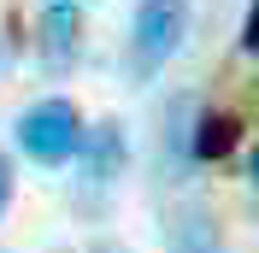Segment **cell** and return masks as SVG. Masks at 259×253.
<instances>
[{"label":"cell","instance_id":"6da1fadb","mask_svg":"<svg viewBox=\"0 0 259 253\" xmlns=\"http://www.w3.org/2000/svg\"><path fill=\"white\" fill-rule=\"evenodd\" d=\"M189 35V6L183 0H142L136 6V30H130V65L136 77H153Z\"/></svg>","mask_w":259,"mask_h":253},{"label":"cell","instance_id":"7a4b0ae2","mask_svg":"<svg viewBox=\"0 0 259 253\" xmlns=\"http://www.w3.org/2000/svg\"><path fill=\"white\" fill-rule=\"evenodd\" d=\"M18 147L35 159V165H65V159L82 147V118L71 100H35L24 118H18Z\"/></svg>","mask_w":259,"mask_h":253},{"label":"cell","instance_id":"3957f363","mask_svg":"<svg viewBox=\"0 0 259 253\" xmlns=\"http://www.w3.org/2000/svg\"><path fill=\"white\" fill-rule=\"evenodd\" d=\"M77 159H82V183H95V189L118 183V177H124V165H130V142H124V130H118L112 118H100L95 130H82Z\"/></svg>","mask_w":259,"mask_h":253},{"label":"cell","instance_id":"277c9868","mask_svg":"<svg viewBox=\"0 0 259 253\" xmlns=\"http://www.w3.org/2000/svg\"><path fill=\"white\" fill-rule=\"evenodd\" d=\"M35 30H41L35 41H41V59H48V65H71V59H77V48H82V18H77V6L53 0Z\"/></svg>","mask_w":259,"mask_h":253},{"label":"cell","instance_id":"5b68a950","mask_svg":"<svg viewBox=\"0 0 259 253\" xmlns=\"http://www.w3.org/2000/svg\"><path fill=\"white\" fill-rule=\"evenodd\" d=\"M165 241H171V253H224V236L206 206H177L165 218Z\"/></svg>","mask_w":259,"mask_h":253},{"label":"cell","instance_id":"8992f818","mask_svg":"<svg viewBox=\"0 0 259 253\" xmlns=\"http://www.w3.org/2000/svg\"><path fill=\"white\" fill-rule=\"evenodd\" d=\"M242 147V118L236 112H200V124H194L189 136V153L200 159V165H218V159H230Z\"/></svg>","mask_w":259,"mask_h":253},{"label":"cell","instance_id":"52a82bcc","mask_svg":"<svg viewBox=\"0 0 259 253\" xmlns=\"http://www.w3.org/2000/svg\"><path fill=\"white\" fill-rule=\"evenodd\" d=\"M242 48L259 53V0H253V12H247V24H242Z\"/></svg>","mask_w":259,"mask_h":253},{"label":"cell","instance_id":"ba28073f","mask_svg":"<svg viewBox=\"0 0 259 253\" xmlns=\"http://www.w3.org/2000/svg\"><path fill=\"white\" fill-rule=\"evenodd\" d=\"M6 200H12V159L0 153V212H6Z\"/></svg>","mask_w":259,"mask_h":253},{"label":"cell","instance_id":"9c48e42d","mask_svg":"<svg viewBox=\"0 0 259 253\" xmlns=\"http://www.w3.org/2000/svg\"><path fill=\"white\" fill-rule=\"evenodd\" d=\"M247 177H253V189H259V147L247 153Z\"/></svg>","mask_w":259,"mask_h":253},{"label":"cell","instance_id":"30bf717a","mask_svg":"<svg viewBox=\"0 0 259 253\" xmlns=\"http://www.w3.org/2000/svg\"><path fill=\"white\" fill-rule=\"evenodd\" d=\"M89 253H124V247H118V241H95Z\"/></svg>","mask_w":259,"mask_h":253}]
</instances>
